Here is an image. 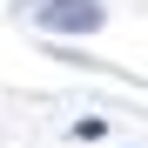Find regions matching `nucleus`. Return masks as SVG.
<instances>
[{
  "instance_id": "obj_2",
  "label": "nucleus",
  "mask_w": 148,
  "mask_h": 148,
  "mask_svg": "<svg viewBox=\"0 0 148 148\" xmlns=\"http://www.w3.org/2000/svg\"><path fill=\"white\" fill-rule=\"evenodd\" d=\"M101 135H108V121H101V114H88V121H74V141H101Z\"/></svg>"
},
{
  "instance_id": "obj_1",
  "label": "nucleus",
  "mask_w": 148,
  "mask_h": 148,
  "mask_svg": "<svg viewBox=\"0 0 148 148\" xmlns=\"http://www.w3.org/2000/svg\"><path fill=\"white\" fill-rule=\"evenodd\" d=\"M34 27H54V34H94L101 27V7L94 0H34Z\"/></svg>"
}]
</instances>
